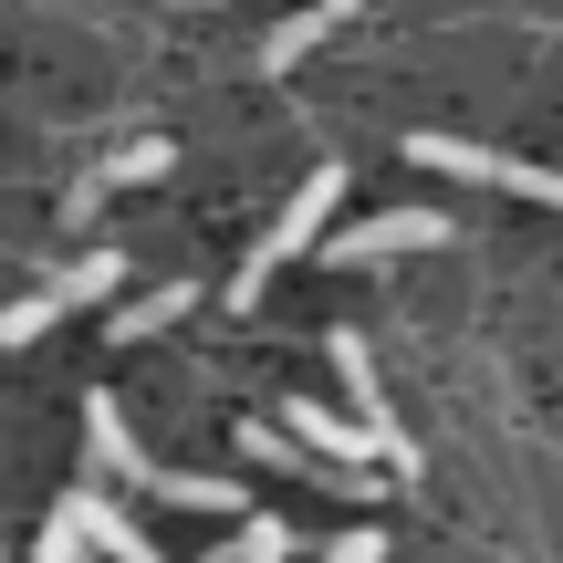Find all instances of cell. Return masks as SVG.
<instances>
[{
    "label": "cell",
    "mask_w": 563,
    "mask_h": 563,
    "mask_svg": "<svg viewBox=\"0 0 563 563\" xmlns=\"http://www.w3.org/2000/svg\"><path fill=\"white\" fill-rule=\"evenodd\" d=\"M323 563H386V532H334V543H323Z\"/></svg>",
    "instance_id": "2e32d148"
},
{
    "label": "cell",
    "mask_w": 563,
    "mask_h": 563,
    "mask_svg": "<svg viewBox=\"0 0 563 563\" xmlns=\"http://www.w3.org/2000/svg\"><path fill=\"white\" fill-rule=\"evenodd\" d=\"M84 460H95V481H104V490H146V481H157V460L136 449V428H125V407H115V397L84 407Z\"/></svg>",
    "instance_id": "8992f818"
},
{
    "label": "cell",
    "mask_w": 563,
    "mask_h": 563,
    "mask_svg": "<svg viewBox=\"0 0 563 563\" xmlns=\"http://www.w3.org/2000/svg\"><path fill=\"white\" fill-rule=\"evenodd\" d=\"M334 376H344V418L376 439V460H386V481H418V439L397 428V407H386V386H376V355H365V334H334Z\"/></svg>",
    "instance_id": "7a4b0ae2"
},
{
    "label": "cell",
    "mask_w": 563,
    "mask_h": 563,
    "mask_svg": "<svg viewBox=\"0 0 563 563\" xmlns=\"http://www.w3.org/2000/svg\"><path fill=\"white\" fill-rule=\"evenodd\" d=\"M292 439H302V449H323V460H344V470L376 460V439H365L344 407H302V397H292Z\"/></svg>",
    "instance_id": "30bf717a"
},
{
    "label": "cell",
    "mask_w": 563,
    "mask_h": 563,
    "mask_svg": "<svg viewBox=\"0 0 563 563\" xmlns=\"http://www.w3.org/2000/svg\"><path fill=\"white\" fill-rule=\"evenodd\" d=\"M188 302H199V282H157V292L115 302V313H104V334H115V344H146V334H167V323H178Z\"/></svg>",
    "instance_id": "ba28073f"
},
{
    "label": "cell",
    "mask_w": 563,
    "mask_h": 563,
    "mask_svg": "<svg viewBox=\"0 0 563 563\" xmlns=\"http://www.w3.org/2000/svg\"><path fill=\"white\" fill-rule=\"evenodd\" d=\"M334 209H344V167L323 157L313 178L292 188V209H282V220L262 230V251L241 262V282H230V302H262V282H272L282 262H302V251H323V220H334Z\"/></svg>",
    "instance_id": "6da1fadb"
},
{
    "label": "cell",
    "mask_w": 563,
    "mask_h": 563,
    "mask_svg": "<svg viewBox=\"0 0 563 563\" xmlns=\"http://www.w3.org/2000/svg\"><path fill=\"white\" fill-rule=\"evenodd\" d=\"M0 563H11V553H0Z\"/></svg>",
    "instance_id": "e0dca14e"
},
{
    "label": "cell",
    "mask_w": 563,
    "mask_h": 563,
    "mask_svg": "<svg viewBox=\"0 0 563 563\" xmlns=\"http://www.w3.org/2000/svg\"><path fill=\"white\" fill-rule=\"evenodd\" d=\"M407 157H418V167H449V178H481V188H511V199L563 209V167L501 157V146H470V136H407Z\"/></svg>",
    "instance_id": "3957f363"
},
{
    "label": "cell",
    "mask_w": 563,
    "mask_h": 563,
    "mask_svg": "<svg viewBox=\"0 0 563 563\" xmlns=\"http://www.w3.org/2000/svg\"><path fill=\"white\" fill-rule=\"evenodd\" d=\"M449 220L439 209H386V220H355V230H323V262L365 272V262H397V251H439Z\"/></svg>",
    "instance_id": "277c9868"
},
{
    "label": "cell",
    "mask_w": 563,
    "mask_h": 563,
    "mask_svg": "<svg viewBox=\"0 0 563 563\" xmlns=\"http://www.w3.org/2000/svg\"><path fill=\"white\" fill-rule=\"evenodd\" d=\"M32 563H95V543H84L63 511H42V543H32Z\"/></svg>",
    "instance_id": "9a60e30c"
},
{
    "label": "cell",
    "mask_w": 563,
    "mask_h": 563,
    "mask_svg": "<svg viewBox=\"0 0 563 563\" xmlns=\"http://www.w3.org/2000/svg\"><path fill=\"white\" fill-rule=\"evenodd\" d=\"M53 511H63L74 532H84V543H95V563H157V543L136 532V511H125V501H115L104 481H74V490H63Z\"/></svg>",
    "instance_id": "5b68a950"
},
{
    "label": "cell",
    "mask_w": 563,
    "mask_h": 563,
    "mask_svg": "<svg viewBox=\"0 0 563 563\" xmlns=\"http://www.w3.org/2000/svg\"><path fill=\"white\" fill-rule=\"evenodd\" d=\"M241 460H262V470H292V481H313V470H302V439H292V428H241Z\"/></svg>",
    "instance_id": "5bb4252c"
},
{
    "label": "cell",
    "mask_w": 563,
    "mask_h": 563,
    "mask_svg": "<svg viewBox=\"0 0 563 563\" xmlns=\"http://www.w3.org/2000/svg\"><path fill=\"white\" fill-rule=\"evenodd\" d=\"M292 553V522H272V511H241L230 522V543L220 553H199V563H282Z\"/></svg>",
    "instance_id": "7c38bea8"
},
{
    "label": "cell",
    "mask_w": 563,
    "mask_h": 563,
    "mask_svg": "<svg viewBox=\"0 0 563 563\" xmlns=\"http://www.w3.org/2000/svg\"><path fill=\"white\" fill-rule=\"evenodd\" d=\"M365 11H376V0H302L292 21H272V32H262V63H282V74H292L313 42H334L344 21H365Z\"/></svg>",
    "instance_id": "52a82bcc"
},
{
    "label": "cell",
    "mask_w": 563,
    "mask_h": 563,
    "mask_svg": "<svg viewBox=\"0 0 563 563\" xmlns=\"http://www.w3.org/2000/svg\"><path fill=\"white\" fill-rule=\"evenodd\" d=\"M115 282H125V262H115V251H84V262H63L53 282H42V302H53V323H63V313H84V302H104Z\"/></svg>",
    "instance_id": "9c48e42d"
},
{
    "label": "cell",
    "mask_w": 563,
    "mask_h": 563,
    "mask_svg": "<svg viewBox=\"0 0 563 563\" xmlns=\"http://www.w3.org/2000/svg\"><path fill=\"white\" fill-rule=\"evenodd\" d=\"M167 167H178V146H167V136H136V146H115L95 178H104V188H136V178H167Z\"/></svg>",
    "instance_id": "4fadbf2b"
},
{
    "label": "cell",
    "mask_w": 563,
    "mask_h": 563,
    "mask_svg": "<svg viewBox=\"0 0 563 563\" xmlns=\"http://www.w3.org/2000/svg\"><path fill=\"white\" fill-rule=\"evenodd\" d=\"M146 501H178V511H241V481H209V470H157V481H146Z\"/></svg>",
    "instance_id": "8fae6325"
}]
</instances>
